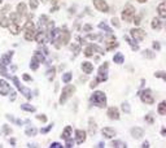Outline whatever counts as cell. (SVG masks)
Instances as JSON below:
<instances>
[{
	"instance_id": "6da1fadb",
	"label": "cell",
	"mask_w": 166,
	"mask_h": 148,
	"mask_svg": "<svg viewBox=\"0 0 166 148\" xmlns=\"http://www.w3.org/2000/svg\"><path fill=\"white\" fill-rule=\"evenodd\" d=\"M90 100L97 108H105L107 107V96L103 91H95L94 94L91 95Z\"/></svg>"
},
{
	"instance_id": "7a4b0ae2",
	"label": "cell",
	"mask_w": 166,
	"mask_h": 148,
	"mask_svg": "<svg viewBox=\"0 0 166 148\" xmlns=\"http://www.w3.org/2000/svg\"><path fill=\"white\" fill-rule=\"evenodd\" d=\"M75 91H77V88H75V86H71V84H66L65 87L63 88V91H61V95H60V100H59V103L61 104V105H64V104L69 100V99L75 94Z\"/></svg>"
},
{
	"instance_id": "3957f363",
	"label": "cell",
	"mask_w": 166,
	"mask_h": 148,
	"mask_svg": "<svg viewBox=\"0 0 166 148\" xmlns=\"http://www.w3.org/2000/svg\"><path fill=\"white\" fill-rule=\"evenodd\" d=\"M70 38H71L70 31L66 27H64L61 31H59V38H57L59 43L56 44V47L60 48L61 46H67V44H69V42H70Z\"/></svg>"
},
{
	"instance_id": "277c9868",
	"label": "cell",
	"mask_w": 166,
	"mask_h": 148,
	"mask_svg": "<svg viewBox=\"0 0 166 148\" xmlns=\"http://www.w3.org/2000/svg\"><path fill=\"white\" fill-rule=\"evenodd\" d=\"M35 33H36V30H35V25L33 21H27L25 23V27H23V36H25V39L26 40H33L35 38Z\"/></svg>"
},
{
	"instance_id": "5b68a950",
	"label": "cell",
	"mask_w": 166,
	"mask_h": 148,
	"mask_svg": "<svg viewBox=\"0 0 166 148\" xmlns=\"http://www.w3.org/2000/svg\"><path fill=\"white\" fill-rule=\"evenodd\" d=\"M135 14H136V9H135V7L131 4H127L123 8V10H122V20L126 21V22H131Z\"/></svg>"
},
{
	"instance_id": "8992f818",
	"label": "cell",
	"mask_w": 166,
	"mask_h": 148,
	"mask_svg": "<svg viewBox=\"0 0 166 148\" xmlns=\"http://www.w3.org/2000/svg\"><path fill=\"white\" fill-rule=\"evenodd\" d=\"M108 68H109V64L108 63H104L100 68H99V73H97V77H96V83L99 84L101 82H105L108 79Z\"/></svg>"
},
{
	"instance_id": "52a82bcc",
	"label": "cell",
	"mask_w": 166,
	"mask_h": 148,
	"mask_svg": "<svg viewBox=\"0 0 166 148\" xmlns=\"http://www.w3.org/2000/svg\"><path fill=\"white\" fill-rule=\"evenodd\" d=\"M12 79H13L14 86H16V87L18 88V91H21V94H22L23 96H25V97L27 99V100H30V99L33 97V95H31V91H30L29 88H26V87H23V86H21V83H20V81H18V78H17V77H13Z\"/></svg>"
},
{
	"instance_id": "ba28073f",
	"label": "cell",
	"mask_w": 166,
	"mask_h": 148,
	"mask_svg": "<svg viewBox=\"0 0 166 148\" xmlns=\"http://www.w3.org/2000/svg\"><path fill=\"white\" fill-rule=\"evenodd\" d=\"M140 100L145 103V104H149V105H152L153 103H155V97H153V94H152V90L147 88L144 90L143 92L140 94Z\"/></svg>"
},
{
	"instance_id": "9c48e42d",
	"label": "cell",
	"mask_w": 166,
	"mask_h": 148,
	"mask_svg": "<svg viewBox=\"0 0 166 148\" xmlns=\"http://www.w3.org/2000/svg\"><path fill=\"white\" fill-rule=\"evenodd\" d=\"M92 3H94V7L99 12H103V13H108L109 12V5L105 0H92Z\"/></svg>"
},
{
	"instance_id": "30bf717a",
	"label": "cell",
	"mask_w": 166,
	"mask_h": 148,
	"mask_svg": "<svg viewBox=\"0 0 166 148\" xmlns=\"http://www.w3.org/2000/svg\"><path fill=\"white\" fill-rule=\"evenodd\" d=\"M130 34L132 36V39H135L136 42H141L145 38V31L143 29H138V27H134L130 30Z\"/></svg>"
},
{
	"instance_id": "8fae6325",
	"label": "cell",
	"mask_w": 166,
	"mask_h": 148,
	"mask_svg": "<svg viewBox=\"0 0 166 148\" xmlns=\"http://www.w3.org/2000/svg\"><path fill=\"white\" fill-rule=\"evenodd\" d=\"M95 51H99V53H101V55L105 53V52H104L100 47H97V46H95V44H90L88 47H86V49H84V56H86V57H91V56H94Z\"/></svg>"
},
{
	"instance_id": "7c38bea8",
	"label": "cell",
	"mask_w": 166,
	"mask_h": 148,
	"mask_svg": "<svg viewBox=\"0 0 166 148\" xmlns=\"http://www.w3.org/2000/svg\"><path fill=\"white\" fill-rule=\"evenodd\" d=\"M9 92H10V84L4 79H0V95L7 96Z\"/></svg>"
},
{
	"instance_id": "4fadbf2b",
	"label": "cell",
	"mask_w": 166,
	"mask_h": 148,
	"mask_svg": "<svg viewBox=\"0 0 166 148\" xmlns=\"http://www.w3.org/2000/svg\"><path fill=\"white\" fill-rule=\"evenodd\" d=\"M107 114H108V117L110 120H115V121L119 120V117H121L118 108H115V107H109L108 110H107Z\"/></svg>"
},
{
	"instance_id": "5bb4252c",
	"label": "cell",
	"mask_w": 166,
	"mask_h": 148,
	"mask_svg": "<svg viewBox=\"0 0 166 148\" xmlns=\"http://www.w3.org/2000/svg\"><path fill=\"white\" fill-rule=\"evenodd\" d=\"M101 134H103V137L105 138V139H112L115 137V130L112 127H104L103 130H101Z\"/></svg>"
},
{
	"instance_id": "9a60e30c",
	"label": "cell",
	"mask_w": 166,
	"mask_h": 148,
	"mask_svg": "<svg viewBox=\"0 0 166 148\" xmlns=\"http://www.w3.org/2000/svg\"><path fill=\"white\" fill-rule=\"evenodd\" d=\"M86 138H87V135H86V131L84 130H75V142H77V144H82L84 143V140Z\"/></svg>"
},
{
	"instance_id": "2e32d148",
	"label": "cell",
	"mask_w": 166,
	"mask_h": 148,
	"mask_svg": "<svg viewBox=\"0 0 166 148\" xmlns=\"http://www.w3.org/2000/svg\"><path fill=\"white\" fill-rule=\"evenodd\" d=\"M131 135H132V138H135V139H141L143 138V135H144V130L141 127L135 126V127L131 129Z\"/></svg>"
},
{
	"instance_id": "e0dca14e",
	"label": "cell",
	"mask_w": 166,
	"mask_h": 148,
	"mask_svg": "<svg viewBox=\"0 0 166 148\" xmlns=\"http://www.w3.org/2000/svg\"><path fill=\"white\" fill-rule=\"evenodd\" d=\"M81 68H82L83 73H86V74H91L92 72H94V64L90 63V61H83Z\"/></svg>"
},
{
	"instance_id": "ac0fdd59",
	"label": "cell",
	"mask_w": 166,
	"mask_h": 148,
	"mask_svg": "<svg viewBox=\"0 0 166 148\" xmlns=\"http://www.w3.org/2000/svg\"><path fill=\"white\" fill-rule=\"evenodd\" d=\"M9 30H10V33L13 34V35H18L21 31V29H20V23H16V22H12L9 21Z\"/></svg>"
},
{
	"instance_id": "d6986e66",
	"label": "cell",
	"mask_w": 166,
	"mask_h": 148,
	"mask_svg": "<svg viewBox=\"0 0 166 148\" xmlns=\"http://www.w3.org/2000/svg\"><path fill=\"white\" fill-rule=\"evenodd\" d=\"M157 12H158V16L160 18H166V3L162 2V3H160L158 4V7H157Z\"/></svg>"
},
{
	"instance_id": "ffe728a7",
	"label": "cell",
	"mask_w": 166,
	"mask_h": 148,
	"mask_svg": "<svg viewBox=\"0 0 166 148\" xmlns=\"http://www.w3.org/2000/svg\"><path fill=\"white\" fill-rule=\"evenodd\" d=\"M71 135H73V129L71 126H66L64 129L63 134H61V138H63L64 140H67V139H71Z\"/></svg>"
},
{
	"instance_id": "44dd1931",
	"label": "cell",
	"mask_w": 166,
	"mask_h": 148,
	"mask_svg": "<svg viewBox=\"0 0 166 148\" xmlns=\"http://www.w3.org/2000/svg\"><path fill=\"white\" fill-rule=\"evenodd\" d=\"M96 131H97V125H96V122L92 120V118H90V120H88V134H90V135H95Z\"/></svg>"
},
{
	"instance_id": "7402d4cb",
	"label": "cell",
	"mask_w": 166,
	"mask_h": 148,
	"mask_svg": "<svg viewBox=\"0 0 166 148\" xmlns=\"http://www.w3.org/2000/svg\"><path fill=\"white\" fill-rule=\"evenodd\" d=\"M17 13H18V16H20L21 18L23 16H26L27 10H26V4L25 3H20V4L17 5Z\"/></svg>"
},
{
	"instance_id": "603a6c76",
	"label": "cell",
	"mask_w": 166,
	"mask_h": 148,
	"mask_svg": "<svg viewBox=\"0 0 166 148\" xmlns=\"http://www.w3.org/2000/svg\"><path fill=\"white\" fill-rule=\"evenodd\" d=\"M151 26H152L153 30H161V27H162V21L160 20V18H156V17H155V18L152 20Z\"/></svg>"
},
{
	"instance_id": "cb8c5ba5",
	"label": "cell",
	"mask_w": 166,
	"mask_h": 148,
	"mask_svg": "<svg viewBox=\"0 0 166 148\" xmlns=\"http://www.w3.org/2000/svg\"><path fill=\"white\" fill-rule=\"evenodd\" d=\"M12 57H13V51H10V52H7L5 55H3V56H2V59H0V60H2V61H3V63H4L5 65H8V64L10 63Z\"/></svg>"
},
{
	"instance_id": "d4e9b609",
	"label": "cell",
	"mask_w": 166,
	"mask_h": 148,
	"mask_svg": "<svg viewBox=\"0 0 166 148\" xmlns=\"http://www.w3.org/2000/svg\"><path fill=\"white\" fill-rule=\"evenodd\" d=\"M34 39L38 42L39 44H40V43H43V42H44V39H46V34H44V31H43V30H40V31H36Z\"/></svg>"
},
{
	"instance_id": "484cf974",
	"label": "cell",
	"mask_w": 166,
	"mask_h": 148,
	"mask_svg": "<svg viewBox=\"0 0 166 148\" xmlns=\"http://www.w3.org/2000/svg\"><path fill=\"white\" fill-rule=\"evenodd\" d=\"M31 59L35 60V61H38L39 64H43V63H44V56H43L42 52H39V51L34 52V55H33V57H31Z\"/></svg>"
},
{
	"instance_id": "4316f807",
	"label": "cell",
	"mask_w": 166,
	"mask_h": 148,
	"mask_svg": "<svg viewBox=\"0 0 166 148\" xmlns=\"http://www.w3.org/2000/svg\"><path fill=\"white\" fill-rule=\"evenodd\" d=\"M113 61L115 64H122L125 61V57H123V55H122L121 52H117L114 56H113Z\"/></svg>"
},
{
	"instance_id": "83f0119b",
	"label": "cell",
	"mask_w": 166,
	"mask_h": 148,
	"mask_svg": "<svg viewBox=\"0 0 166 148\" xmlns=\"http://www.w3.org/2000/svg\"><path fill=\"white\" fill-rule=\"evenodd\" d=\"M157 112H158V114H161V116H165L166 114V101H161V103L158 104Z\"/></svg>"
},
{
	"instance_id": "f1b7e54d",
	"label": "cell",
	"mask_w": 166,
	"mask_h": 148,
	"mask_svg": "<svg viewBox=\"0 0 166 148\" xmlns=\"http://www.w3.org/2000/svg\"><path fill=\"white\" fill-rule=\"evenodd\" d=\"M8 26H9V20H8V17L2 16V17H0V27H8Z\"/></svg>"
},
{
	"instance_id": "f546056e",
	"label": "cell",
	"mask_w": 166,
	"mask_h": 148,
	"mask_svg": "<svg viewBox=\"0 0 166 148\" xmlns=\"http://www.w3.org/2000/svg\"><path fill=\"white\" fill-rule=\"evenodd\" d=\"M21 109L22 110H26V112H30V113H31V112H35V107H33V105H29V104H22V105H21Z\"/></svg>"
},
{
	"instance_id": "4dcf8cb0",
	"label": "cell",
	"mask_w": 166,
	"mask_h": 148,
	"mask_svg": "<svg viewBox=\"0 0 166 148\" xmlns=\"http://www.w3.org/2000/svg\"><path fill=\"white\" fill-rule=\"evenodd\" d=\"M71 78H73V74L71 73H64V76H63V82L64 83H69L71 81Z\"/></svg>"
},
{
	"instance_id": "1f68e13d",
	"label": "cell",
	"mask_w": 166,
	"mask_h": 148,
	"mask_svg": "<svg viewBox=\"0 0 166 148\" xmlns=\"http://www.w3.org/2000/svg\"><path fill=\"white\" fill-rule=\"evenodd\" d=\"M7 65H5L2 60H0V74H3V76L8 77V72H7V68H5Z\"/></svg>"
},
{
	"instance_id": "d6a6232c",
	"label": "cell",
	"mask_w": 166,
	"mask_h": 148,
	"mask_svg": "<svg viewBox=\"0 0 166 148\" xmlns=\"http://www.w3.org/2000/svg\"><path fill=\"white\" fill-rule=\"evenodd\" d=\"M104 40H105V44H108V46H109V44H113V43H115V36L110 34V35L107 36V38L104 39Z\"/></svg>"
},
{
	"instance_id": "836d02e7",
	"label": "cell",
	"mask_w": 166,
	"mask_h": 148,
	"mask_svg": "<svg viewBox=\"0 0 166 148\" xmlns=\"http://www.w3.org/2000/svg\"><path fill=\"white\" fill-rule=\"evenodd\" d=\"M112 147H115V148H125L126 147V143H123V142H119V140H115V142H112V144H110Z\"/></svg>"
},
{
	"instance_id": "e575fe53",
	"label": "cell",
	"mask_w": 166,
	"mask_h": 148,
	"mask_svg": "<svg viewBox=\"0 0 166 148\" xmlns=\"http://www.w3.org/2000/svg\"><path fill=\"white\" fill-rule=\"evenodd\" d=\"M125 39L127 40V43H128V44L131 46V48L134 49V51H138V49H139V47H138V44H135V43L132 42V39H130V38H128V36H125Z\"/></svg>"
},
{
	"instance_id": "d590c367",
	"label": "cell",
	"mask_w": 166,
	"mask_h": 148,
	"mask_svg": "<svg viewBox=\"0 0 166 148\" xmlns=\"http://www.w3.org/2000/svg\"><path fill=\"white\" fill-rule=\"evenodd\" d=\"M155 77H156V78H161V79H164V81H166V73H165L164 70L156 72V73H155Z\"/></svg>"
},
{
	"instance_id": "8d00e7d4",
	"label": "cell",
	"mask_w": 166,
	"mask_h": 148,
	"mask_svg": "<svg viewBox=\"0 0 166 148\" xmlns=\"http://www.w3.org/2000/svg\"><path fill=\"white\" fill-rule=\"evenodd\" d=\"M39 21H40V26H46V25H48V22H50V20H48V17L47 16H40L39 18Z\"/></svg>"
},
{
	"instance_id": "74e56055",
	"label": "cell",
	"mask_w": 166,
	"mask_h": 148,
	"mask_svg": "<svg viewBox=\"0 0 166 148\" xmlns=\"http://www.w3.org/2000/svg\"><path fill=\"white\" fill-rule=\"evenodd\" d=\"M131 22H134V23H135V26H138V25H140V22H141V16H140V14H135Z\"/></svg>"
},
{
	"instance_id": "f35d334b",
	"label": "cell",
	"mask_w": 166,
	"mask_h": 148,
	"mask_svg": "<svg viewBox=\"0 0 166 148\" xmlns=\"http://www.w3.org/2000/svg\"><path fill=\"white\" fill-rule=\"evenodd\" d=\"M35 134H36V129H35V127H29V129H26V135H29V137H34Z\"/></svg>"
},
{
	"instance_id": "ab89813d",
	"label": "cell",
	"mask_w": 166,
	"mask_h": 148,
	"mask_svg": "<svg viewBox=\"0 0 166 148\" xmlns=\"http://www.w3.org/2000/svg\"><path fill=\"white\" fill-rule=\"evenodd\" d=\"M144 56L148 57V59H153V57L156 56V53L153 52V51H151V49H147V51H144Z\"/></svg>"
},
{
	"instance_id": "60d3db41",
	"label": "cell",
	"mask_w": 166,
	"mask_h": 148,
	"mask_svg": "<svg viewBox=\"0 0 166 148\" xmlns=\"http://www.w3.org/2000/svg\"><path fill=\"white\" fill-rule=\"evenodd\" d=\"M55 74H56V69H55V68H52V69L48 70V79H50V81H53Z\"/></svg>"
},
{
	"instance_id": "b9f144b4",
	"label": "cell",
	"mask_w": 166,
	"mask_h": 148,
	"mask_svg": "<svg viewBox=\"0 0 166 148\" xmlns=\"http://www.w3.org/2000/svg\"><path fill=\"white\" fill-rule=\"evenodd\" d=\"M30 8H31L33 10H35L36 8H38V5H39V2L38 0H30Z\"/></svg>"
},
{
	"instance_id": "7bdbcfd3",
	"label": "cell",
	"mask_w": 166,
	"mask_h": 148,
	"mask_svg": "<svg viewBox=\"0 0 166 148\" xmlns=\"http://www.w3.org/2000/svg\"><path fill=\"white\" fill-rule=\"evenodd\" d=\"M39 65H40V64L38 63V61H35V60H33V59H31V64H30V68H31L33 70H36V69H38Z\"/></svg>"
},
{
	"instance_id": "ee69618b",
	"label": "cell",
	"mask_w": 166,
	"mask_h": 148,
	"mask_svg": "<svg viewBox=\"0 0 166 148\" xmlns=\"http://www.w3.org/2000/svg\"><path fill=\"white\" fill-rule=\"evenodd\" d=\"M112 25H113L114 27H119V26H121V23H119V21H118V18H117V17H113V18H112Z\"/></svg>"
},
{
	"instance_id": "f6af8a7d",
	"label": "cell",
	"mask_w": 166,
	"mask_h": 148,
	"mask_svg": "<svg viewBox=\"0 0 166 148\" xmlns=\"http://www.w3.org/2000/svg\"><path fill=\"white\" fill-rule=\"evenodd\" d=\"M145 121L152 125V123L155 122V121H153V114H152V113H148V114H147V116H145Z\"/></svg>"
},
{
	"instance_id": "bcb514c9",
	"label": "cell",
	"mask_w": 166,
	"mask_h": 148,
	"mask_svg": "<svg viewBox=\"0 0 166 148\" xmlns=\"http://www.w3.org/2000/svg\"><path fill=\"white\" fill-rule=\"evenodd\" d=\"M122 110L126 113H130V105H128V103H123L122 104Z\"/></svg>"
},
{
	"instance_id": "7dc6e473",
	"label": "cell",
	"mask_w": 166,
	"mask_h": 148,
	"mask_svg": "<svg viewBox=\"0 0 166 148\" xmlns=\"http://www.w3.org/2000/svg\"><path fill=\"white\" fill-rule=\"evenodd\" d=\"M99 27L100 29H105L107 30V31L110 34V33H112V29H109L108 26H107V23H104V22H101V23H99Z\"/></svg>"
},
{
	"instance_id": "c3c4849f",
	"label": "cell",
	"mask_w": 166,
	"mask_h": 148,
	"mask_svg": "<svg viewBox=\"0 0 166 148\" xmlns=\"http://www.w3.org/2000/svg\"><path fill=\"white\" fill-rule=\"evenodd\" d=\"M3 129H4V131H5V134H7V135H10V134H12V129H10L8 125H4Z\"/></svg>"
},
{
	"instance_id": "681fc988",
	"label": "cell",
	"mask_w": 166,
	"mask_h": 148,
	"mask_svg": "<svg viewBox=\"0 0 166 148\" xmlns=\"http://www.w3.org/2000/svg\"><path fill=\"white\" fill-rule=\"evenodd\" d=\"M52 127H53V125H50V126H47V127H44V129H42V130H40V133H42V134H46V133H48V131H50Z\"/></svg>"
},
{
	"instance_id": "f907efd6",
	"label": "cell",
	"mask_w": 166,
	"mask_h": 148,
	"mask_svg": "<svg viewBox=\"0 0 166 148\" xmlns=\"http://www.w3.org/2000/svg\"><path fill=\"white\" fill-rule=\"evenodd\" d=\"M36 118H38L39 121H42V122H47V117L44 116V114H38V116H36Z\"/></svg>"
},
{
	"instance_id": "816d5d0a",
	"label": "cell",
	"mask_w": 166,
	"mask_h": 148,
	"mask_svg": "<svg viewBox=\"0 0 166 148\" xmlns=\"http://www.w3.org/2000/svg\"><path fill=\"white\" fill-rule=\"evenodd\" d=\"M9 9H10V5H5V7L2 9V16H5V13H7Z\"/></svg>"
},
{
	"instance_id": "f5cc1de1",
	"label": "cell",
	"mask_w": 166,
	"mask_h": 148,
	"mask_svg": "<svg viewBox=\"0 0 166 148\" xmlns=\"http://www.w3.org/2000/svg\"><path fill=\"white\" fill-rule=\"evenodd\" d=\"M153 48H155L156 51H160L161 46H160V43H158V42H153Z\"/></svg>"
},
{
	"instance_id": "db71d44e",
	"label": "cell",
	"mask_w": 166,
	"mask_h": 148,
	"mask_svg": "<svg viewBox=\"0 0 166 148\" xmlns=\"http://www.w3.org/2000/svg\"><path fill=\"white\" fill-rule=\"evenodd\" d=\"M22 79H23V81H26V82H30V81H31V77L27 76V74H23V76H22Z\"/></svg>"
},
{
	"instance_id": "11a10c76",
	"label": "cell",
	"mask_w": 166,
	"mask_h": 148,
	"mask_svg": "<svg viewBox=\"0 0 166 148\" xmlns=\"http://www.w3.org/2000/svg\"><path fill=\"white\" fill-rule=\"evenodd\" d=\"M63 146H61L60 143H57V142H55V143H52L51 144V148H61Z\"/></svg>"
},
{
	"instance_id": "9f6ffc18",
	"label": "cell",
	"mask_w": 166,
	"mask_h": 148,
	"mask_svg": "<svg viewBox=\"0 0 166 148\" xmlns=\"http://www.w3.org/2000/svg\"><path fill=\"white\" fill-rule=\"evenodd\" d=\"M141 147H143V148H148L149 147V143H148V142H144V143L141 144Z\"/></svg>"
},
{
	"instance_id": "6f0895ef",
	"label": "cell",
	"mask_w": 166,
	"mask_h": 148,
	"mask_svg": "<svg viewBox=\"0 0 166 148\" xmlns=\"http://www.w3.org/2000/svg\"><path fill=\"white\" fill-rule=\"evenodd\" d=\"M57 9H59V5H55L53 8H51V12H57Z\"/></svg>"
},
{
	"instance_id": "680465c9",
	"label": "cell",
	"mask_w": 166,
	"mask_h": 148,
	"mask_svg": "<svg viewBox=\"0 0 166 148\" xmlns=\"http://www.w3.org/2000/svg\"><path fill=\"white\" fill-rule=\"evenodd\" d=\"M84 30H91V26H90V25H86V26H84Z\"/></svg>"
},
{
	"instance_id": "91938a15",
	"label": "cell",
	"mask_w": 166,
	"mask_h": 148,
	"mask_svg": "<svg viewBox=\"0 0 166 148\" xmlns=\"http://www.w3.org/2000/svg\"><path fill=\"white\" fill-rule=\"evenodd\" d=\"M147 2H148V0H138V3H141V4H143V3H147Z\"/></svg>"
},
{
	"instance_id": "94428289",
	"label": "cell",
	"mask_w": 166,
	"mask_h": 148,
	"mask_svg": "<svg viewBox=\"0 0 166 148\" xmlns=\"http://www.w3.org/2000/svg\"><path fill=\"white\" fill-rule=\"evenodd\" d=\"M2 3H3V0H0V4H2Z\"/></svg>"
}]
</instances>
